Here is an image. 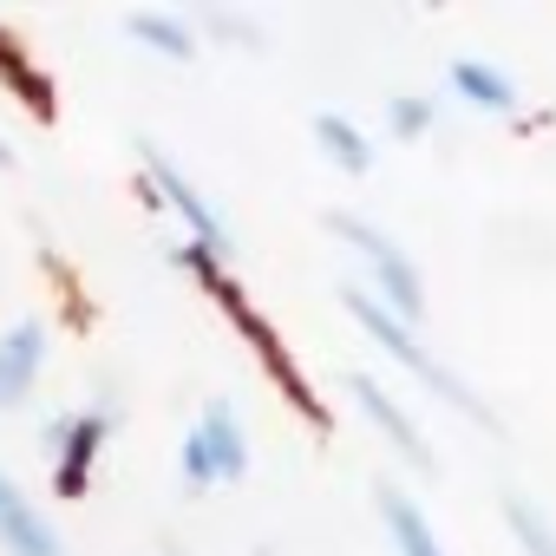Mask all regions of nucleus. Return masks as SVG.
<instances>
[{
    "mask_svg": "<svg viewBox=\"0 0 556 556\" xmlns=\"http://www.w3.org/2000/svg\"><path fill=\"white\" fill-rule=\"evenodd\" d=\"M0 549L8 556H66L60 530L47 523V510L27 497V484L14 471H0Z\"/></svg>",
    "mask_w": 556,
    "mask_h": 556,
    "instance_id": "nucleus-6",
    "label": "nucleus"
},
{
    "mask_svg": "<svg viewBox=\"0 0 556 556\" xmlns=\"http://www.w3.org/2000/svg\"><path fill=\"white\" fill-rule=\"evenodd\" d=\"M348 387H354L361 413L374 419V432H380L387 445H400V458H406V465H419V471H426V465H432V439L419 432V419H413V413H406V406H400L380 380H374V374H354Z\"/></svg>",
    "mask_w": 556,
    "mask_h": 556,
    "instance_id": "nucleus-7",
    "label": "nucleus"
},
{
    "mask_svg": "<svg viewBox=\"0 0 556 556\" xmlns=\"http://www.w3.org/2000/svg\"><path fill=\"white\" fill-rule=\"evenodd\" d=\"M387 125H393V138H426L432 131V99H419V92L393 99L387 105Z\"/></svg>",
    "mask_w": 556,
    "mask_h": 556,
    "instance_id": "nucleus-14",
    "label": "nucleus"
},
{
    "mask_svg": "<svg viewBox=\"0 0 556 556\" xmlns=\"http://www.w3.org/2000/svg\"><path fill=\"white\" fill-rule=\"evenodd\" d=\"M144 170H151L157 197H164V203L184 216L190 242H197V249H210V255H223V249H229V229H223V216L210 210V197H203V190H197V184H190V177H184V170H177V164H170L157 144H144Z\"/></svg>",
    "mask_w": 556,
    "mask_h": 556,
    "instance_id": "nucleus-4",
    "label": "nucleus"
},
{
    "mask_svg": "<svg viewBox=\"0 0 556 556\" xmlns=\"http://www.w3.org/2000/svg\"><path fill=\"white\" fill-rule=\"evenodd\" d=\"M315 144H321L341 170H367V164H374V144H367V131H361L348 112H315Z\"/></svg>",
    "mask_w": 556,
    "mask_h": 556,
    "instance_id": "nucleus-12",
    "label": "nucleus"
},
{
    "mask_svg": "<svg viewBox=\"0 0 556 556\" xmlns=\"http://www.w3.org/2000/svg\"><path fill=\"white\" fill-rule=\"evenodd\" d=\"M0 164H14V144H8V138H0Z\"/></svg>",
    "mask_w": 556,
    "mask_h": 556,
    "instance_id": "nucleus-16",
    "label": "nucleus"
},
{
    "mask_svg": "<svg viewBox=\"0 0 556 556\" xmlns=\"http://www.w3.org/2000/svg\"><path fill=\"white\" fill-rule=\"evenodd\" d=\"M504 523H510V536L523 543V556H556V523L530 504V497H504Z\"/></svg>",
    "mask_w": 556,
    "mask_h": 556,
    "instance_id": "nucleus-13",
    "label": "nucleus"
},
{
    "mask_svg": "<svg viewBox=\"0 0 556 556\" xmlns=\"http://www.w3.org/2000/svg\"><path fill=\"white\" fill-rule=\"evenodd\" d=\"M40 367H47V321L40 315H21V321L0 328V413L34 400Z\"/></svg>",
    "mask_w": 556,
    "mask_h": 556,
    "instance_id": "nucleus-5",
    "label": "nucleus"
},
{
    "mask_svg": "<svg viewBox=\"0 0 556 556\" xmlns=\"http://www.w3.org/2000/svg\"><path fill=\"white\" fill-rule=\"evenodd\" d=\"M105 432H112V419H105L99 406H92V413H66V419H53V426L40 432V445L53 452V491H60V497H86Z\"/></svg>",
    "mask_w": 556,
    "mask_h": 556,
    "instance_id": "nucleus-3",
    "label": "nucleus"
},
{
    "mask_svg": "<svg viewBox=\"0 0 556 556\" xmlns=\"http://www.w3.org/2000/svg\"><path fill=\"white\" fill-rule=\"evenodd\" d=\"M177 458H184V484H190V491H203V484H216V465H210V445H203V432H197V426L184 432V445H177Z\"/></svg>",
    "mask_w": 556,
    "mask_h": 556,
    "instance_id": "nucleus-15",
    "label": "nucleus"
},
{
    "mask_svg": "<svg viewBox=\"0 0 556 556\" xmlns=\"http://www.w3.org/2000/svg\"><path fill=\"white\" fill-rule=\"evenodd\" d=\"M452 92H458L465 105H478V112H510V105H517L510 73L491 66V60H452Z\"/></svg>",
    "mask_w": 556,
    "mask_h": 556,
    "instance_id": "nucleus-10",
    "label": "nucleus"
},
{
    "mask_svg": "<svg viewBox=\"0 0 556 556\" xmlns=\"http://www.w3.org/2000/svg\"><path fill=\"white\" fill-rule=\"evenodd\" d=\"M125 34H131L138 47L164 53V60H190V53H197L190 21H184V14H170V8H144V14H131V21H125Z\"/></svg>",
    "mask_w": 556,
    "mask_h": 556,
    "instance_id": "nucleus-11",
    "label": "nucleus"
},
{
    "mask_svg": "<svg viewBox=\"0 0 556 556\" xmlns=\"http://www.w3.org/2000/svg\"><path fill=\"white\" fill-rule=\"evenodd\" d=\"M348 315H354V321H361V328H367V334H374V341H380V348H387V354H393V361L413 374V380H419V387H432V393H439L445 406H458L465 419L491 426V406H484V393H478L465 374H452V367H445V361H439V354L419 341V328H406V321H400V315H393L380 295H367V289H348Z\"/></svg>",
    "mask_w": 556,
    "mask_h": 556,
    "instance_id": "nucleus-1",
    "label": "nucleus"
},
{
    "mask_svg": "<svg viewBox=\"0 0 556 556\" xmlns=\"http://www.w3.org/2000/svg\"><path fill=\"white\" fill-rule=\"evenodd\" d=\"M328 229H334L341 242L361 249V262H367V275H374V295H380L406 328H419V321H426V282H419V262H413L387 229H374V223H361V216H328Z\"/></svg>",
    "mask_w": 556,
    "mask_h": 556,
    "instance_id": "nucleus-2",
    "label": "nucleus"
},
{
    "mask_svg": "<svg viewBox=\"0 0 556 556\" xmlns=\"http://www.w3.org/2000/svg\"><path fill=\"white\" fill-rule=\"evenodd\" d=\"M374 504H380V517H387V530H393L400 556H445V549H439V536H432V523H426V510H419L400 484H380V491H374Z\"/></svg>",
    "mask_w": 556,
    "mask_h": 556,
    "instance_id": "nucleus-9",
    "label": "nucleus"
},
{
    "mask_svg": "<svg viewBox=\"0 0 556 556\" xmlns=\"http://www.w3.org/2000/svg\"><path fill=\"white\" fill-rule=\"evenodd\" d=\"M197 432H203V445H210L216 478H242V471H249V439H242V419H236L229 400H210L203 419H197Z\"/></svg>",
    "mask_w": 556,
    "mask_h": 556,
    "instance_id": "nucleus-8",
    "label": "nucleus"
}]
</instances>
